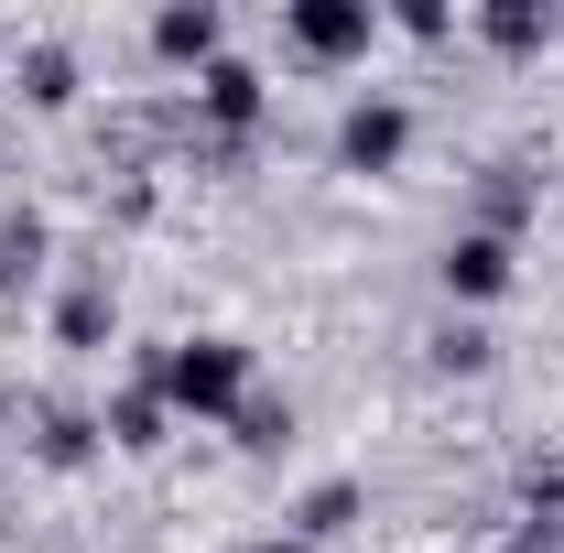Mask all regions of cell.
<instances>
[{
	"mask_svg": "<svg viewBox=\"0 0 564 553\" xmlns=\"http://www.w3.org/2000/svg\"><path fill=\"white\" fill-rule=\"evenodd\" d=\"M141 380L185 423H228L261 391V380H250V337H163V347H141Z\"/></svg>",
	"mask_w": 564,
	"mask_h": 553,
	"instance_id": "obj_1",
	"label": "cell"
},
{
	"mask_svg": "<svg viewBox=\"0 0 564 553\" xmlns=\"http://www.w3.org/2000/svg\"><path fill=\"white\" fill-rule=\"evenodd\" d=\"M402 152H413V98L358 87L337 109V174H402Z\"/></svg>",
	"mask_w": 564,
	"mask_h": 553,
	"instance_id": "obj_2",
	"label": "cell"
},
{
	"mask_svg": "<svg viewBox=\"0 0 564 553\" xmlns=\"http://www.w3.org/2000/svg\"><path fill=\"white\" fill-rule=\"evenodd\" d=\"M282 44L304 66H358L380 44V0H282Z\"/></svg>",
	"mask_w": 564,
	"mask_h": 553,
	"instance_id": "obj_3",
	"label": "cell"
},
{
	"mask_svg": "<svg viewBox=\"0 0 564 553\" xmlns=\"http://www.w3.org/2000/svg\"><path fill=\"white\" fill-rule=\"evenodd\" d=\"M272 120V76L250 66V55H217L207 76H196V131H217V141H250Z\"/></svg>",
	"mask_w": 564,
	"mask_h": 553,
	"instance_id": "obj_4",
	"label": "cell"
},
{
	"mask_svg": "<svg viewBox=\"0 0 564 553\" xmlns=\"http://www.w3.org/2000/svg\"><path fill=\"white\" fill-rule=\"evenodd\" d=\"M434 282H445V304H499V293L521 282V239H489V228H456V239L434 250Z\"/></svg>",
	"mask_w": 564,
	"mask_h": 553,
	"instance_id": "obj_5",
	"label": "cell"
},
{
	"mask_svg": "<svg viewBox=\"0 0 564 553\" xmlns=\"http://www.w3.org/2000/svg\"><path fill=\"white\" fill-rule=\"evenodd\" d=\"M11 87H22V109L55 120V109L87 98V55H76L66 33H22V44H11Z\"/></svg>",
	"mask_w": 564,
	"mask_h": 553,
	"instance_id": "obj_6",
	"label": "cell"
},
{
	"mask_svg": "<svg viewBox=\"0 0 564 553\" xmlns=\"http://www.w3.org/2000/svg\"><path fill=\"white\" fill-rule=\"evenodd\" d=\"M152 55L185 66V76H207L217 55H228V11H217V0H163V11H152Z\"/></svg>",
	"mask_w": 564,
	"mask_h": 553,
	"instance_id": "obj_7",
	"label": "cell"
},
{
	"mask_svg": "<svg viewBox=\"0 0 564 553\" xmlns=\"http://www.w3.org/2000/svg\"><path fill=\"white\" fill-rule=\"evenodd\" d=\"M44 261H55V217L33 196H0V304H22L44 282Z\"/></svg>",
	"mask_w": 564,
	"mask_h": 553,
	"instance_id": "obj_8",
	"label": "cell"
},
{
	"mask_svg": "<svg viewBox=\"0 0 564 553\" xmlns=\"http://www.w3.org/2000/svg\"><path fill=\"white\" fill-rule=\"evenodd\" d=\"M109 337H120V293H109V272H76L55 293V347L66 358H109Z\"/></svg>",
	"mask_w": 564,
	"mask_h": 553,
	"instance_id": "obj_9",
	"label": "cell"
},
{
	"mask_svg": "<svg viewBox=\"0 0 564 553\" xmlns=\"http://www.w3.org/2000/svg\"><path fill=\"white\" fill-rule=\"evenodd\" d=\"M358 521H369V478H315L304 488V499H293V510H282V532H293V543H348Z\"/></svg>",
	"mask_w": 564,
	"mask_h": 553,
	"instance_id": "obj_10",
	"label": "cell"
},
{
	"mask_svg": "<svg viewBox=\"0 0 564 553\" xmlns=\"http://www.w3.org/2000/svg\"><path fill=\"white\" fill-rule=\"evenodd\" d=\"M98 434H109V456H163V434H174V402H163L152 380H120V391L98 402Z\"/></svg>",
	"mask_w": 564,
	"mask_h": 553,
	"instance_id": "obj_11",
	"label": "cell"
},
{
	"mask_svg": "<svg viewBox=\"0 0 564 553\" xmlns=\"http://www.w3.org/2000/svg\"><path fill=\"white\" fill-rule=\"evenodd\" d=\"M467 33H478L489 55L521 66V55H543V44L564 33V11H543V0H478V11H467Z\"/></svg>",
	"mask_w": 564,
	"mask_h": 553,
	"instance_id": "obj_12",
	"label": "cell"
},
{
	"mask_svg": "<svg viewBox=\"0 0 564 553\" xmlns=\"http://www.w3.org/2000/svg\"><path fill=\"white\" fill-rule=\"evenodd\" d=\"M33 456H44L55 478H76V467L109 456V434H98V413H76V402H33Z\"/></svg>",
	"mask_w": 564,
	"mask_h": 553,
	"instance_id": "obj_13",
	"label": "cell"
},
{
	"mask_svg": "<svg viewBox=\"0 0 564 553\" xmlns=\"http://www.w3.org/2000/svg\"><path fill=\"white\" fill-rule=\"evenodd\" d=\"M532 207H543V174H532V163H489V174H478V217H467V228L521 239V228H532Z\"/></svg>",
	"mask_w": 564,
	"mask_h": 553,
	"instance_id": "obj_14",
	"label": "cell"
},
{
	"mask_svg": "<svg viewBox=\"0 0 564 553\" xmlns=\"http://www.w3.org/2000/svg\"><path fill=\"white\" fill-rule=\"evenodd\" d=\"M423 358H434L445 380H489V369H499V337L478 326V315H445V326L423 337Z\"/></svg>",
	"mask_w": 564,
	"mask_h": 553,
	"instance_id": "obj_15",
	"label": "cell"
},
{
	"mask_svg": "<svg viewBox=\"0 0 564 553\" xmlns=\"http://www.w3.org/2000/svg\"><path fill=\"white\" fill-rule=\"evenodd\" d=\"M228 445H239V456H282V445H293V402H282V391H250V402L228 413Z\"/></svg>",
	"mask_w": 564,
	"mask_h": 553,
	"instance_id": "obj_16",
	"label": "cell"
},
{
	"mask_svg": "<svg viewBox=\"0 0 564 553\" xmlns=\"http://www.w3.org/2000/svg\"><path fill=\"white\" fill-rule=\"evenodd\" d=\"M380 22H391V33H413V44H445V33H456V11H445V0H391Z\"/></svg>",
	"mask_w": 564,
	"mask_h": 553,
	"instance_id": "obj_17",
	"label": "cell"
},
{
	"mask_svg": "<svg viewBox=\"0 0 564 553\" xmlns=\"http://www.w3.org/2000/svg\"><path fill=\"white\" fill-rule=\"evenodd\" d=\"M250 553H315V543H293V532H261V543H250Z\"/></svg>",
	"mask_w": 564,
	"mask_h": 553,
	"instance_id": "obj_18",
	"label": "cell"
},
{
	"mask_svg": "<svg viewBox=\"0 0 564 553\" xmlns=\"http://www.w3.org/2000/svg\"><path fill=\"white\" fill-rule=\"evenodd\" d=\"M11 44H22V33H11V22H0V87H11Z\"/></svg>",
	"mask_w": 564,
	"mask_h": 553,
	"instance_id": "obj_19",
	"label": "cell"
},
{
	"mask_svg": "<svg viewBox=\"0 0 564 553\" xmlns=\"http://www.w3.org/2000/svg\"><path fill=\"white\" fill-rule=\"evenodd\" d=\"M0 456H11V445H0Z\"/></svg>",
	"mask_w": 564,
	"mask_h": 553,
	"instance_id": "obj_20",
	"label": "cell"
}]
</instances>
